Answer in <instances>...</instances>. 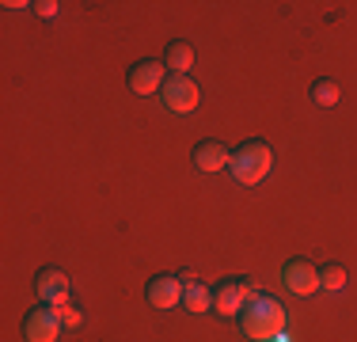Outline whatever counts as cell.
Returning <instances> with one entry per match:
<instances>
[{
  "instance_id": "6da1fadb",
  "label": "cell",
  "mask_w": 357,
  "mask_h": 342,
  "mask_svg": "<svg viewBox=\"0 0 357 342\" xmlns=\"http://www.w3.org/2000/svg\"><path fill=\"white\" fill-rule=\"evenodd\" d=\"M270 168H274V149H270L266 141H248V144H240V149L232 152V160H228L232 179H236V183H243V186L262 183V179L270 175Z\"/></svg>"
},
{
  "instance_id": "7a4b0ae2",
  "label": "cell",
  "mask_w": 357,
  "mask_h": 342,
  "mask_svg": "<svg viewBox=\"0 0 357 342\" xmlns=\"http://www.w3.org/2000/svg\"><path fill=\"white\" fill-rule=\"evenodd\" d=\"M198 99H202V91L190 76H167L164 88H160V103H164L172 114H190V110L198 107Z\"/></svg>"
},
{
  "instance_id": "3957f363",
  "label": "cell",
  "mask_w": 357,
  "mask_h": 342,
  "mask_svg": "<svg viewBox=\"0 0 357 342\" xmlns=\"http://www.w3.org/2000/svg\"><path fill=\"white\" fill-rule=\"evenodd\" d=\"M61 331H65L61 312L50 308V304L27 312V320H23V339H27V342H57V339H61Z\"/></svg>"
},
{
  "instance_id": "277c9868",
  "label": "cell",
  "mask_w": 357,
  "mask_h": 342,
  "mask_svg": "<svg viewBox=\"0 0 357 342\" xmlns=\"http://www.w3.org/2000/svg\"><path fill=\"white\" fill-rule=\"evenodd\" d=\"M282 285L296 297H308V293L319 289V270L312 267V262H304V259H289L282 267Z\"/></svg>"
},
{
  "instance_id": "5b68a950",
  "label": "cell",
  "mask_w": 357,
  "mask_h": 342,
  "mask_svg": "<svg viewBox=\"0 0 357 342\" xmlns=\"http://www.w3.org/2000/svg\"><path fill=\"white\" fill-rule=\"evenodd\" d=\"M183 278L178 274H156V278L149 281V289H144V301L152 308H175L183 304Z\"/></svg>"
},
{
  "instance_id": "8992f818",
  "label": "cell",
  "mask_w": 357,
  "mask_h": 342,
  "mask_svg": "<svg viewBox=\"0 0 357 342\" xmlns=\"http://www.w3.org/2000/svg\"><path fill=\"white\" fill-rule=\"evenodd\" d=\"M38 297H42V304H50V308H65L69 304V274L57 270V267L38 270Z\"/></svg>"
},
{
  "instance_id": "52a82bcc",
  "label": "cell",
  "mask_w": 357,
  "mask_h": 342,
  "mask_svg": "<svg viewBox=\"0 0 357 342\" xmlns=\"http://www.w3.org/2000/svg\"><path fill=\"white\" fill-rule=\"evenodd\" d=\"M167 80V68L164 61H137L130 68V88L137 91V96H152V91H160Z\"/></svg>"
},
{
  "instance_id": "ba28073f",
  "label": "cell",
  "mask_w": 357,
  "mask_h": 342,
  "mask_svg": "<svg viewBox=\"0 0 357 342\" xmlns=\"http://www.w3.org/2000/svg\"><path fill=\"white\" fill-rule=\"evenodd\" d=\"M240 281L243 278H228L225 285L213 293V312L225 315V320H232V315L243 312V289H240Z\"/></svg>"
},
{
  "instance_id": "9c48e42d",
  "label": "cell",
  "mask_w": 357,
  "mask_h": 342,
  "mask_svg": "<svg viewBox=\"0 0 357 342\" xmlns=\"http://www.w3.org/2000/svg\"><path fill=\"white\" fill-rule=\"evenodd\" d=\"M228 160H232V152L220 141H202L194 149V168L198 171H220V168H228Z\"/></svg>"
},
{
  "instance_id": "30bf717a",
  "label": "cell",
  "mask_w": 357,
  "mask_h": 342,
  "mask_svg": "<svg viewBox=\"0 0 357 342\" xmlns=\"http://www.w3.org/2000/svg\"><path fill=\"white\" fill-rule=\"evenodd\" d=\"M240 327H243V335L255 339V342H270V339L285 335L282 327H274L270 320H262L259 312H240Z\"/></svg>"
},
{
  "instance_id": "8fae6325",
  "label": "cell",
  "mask_w": 357,
  "mask_h": 342,
  "mask_svg": "<svg viewBox=\"0 0 357 342\" xmlns=\"http://www.w3.org/2000/svg\"><path fill=\"white\" fill-rule=\"evenodd\" d=\"M190 65H194V46L190 42H172V46L164 50V68L172 76H186Z\"/></svg>"
},
{
  "instance_id": "7c38bea8",
  "label": "cell",
  "mask_w": 357,
  "mask_h": 342,
  "mask_svg": "<svg viewBox=\"0 0 357 342\" xmlns=\"http://www.w3.org/2000/svg\"><path fill=\"white\" fill-rule=\"evenodd\" d=\"M243 312H259L262 320H270L274 327L289 331V312L282 308V301H274V297H266V293H262V297H259V301H255L251 308H243Z\"/></svg>"
},
{
  "instance_id": "4fadbf2b",
  "label": "cell",
  "mask_w": 357,
  "mask_h": 342,
  "mask_svg": "<svg viewBox=\"0 0 357 342\" xmlns=\"http://www.w3.org/2000/svg\"><path fill=\"white\" fill-rule=\"evenodd\" d=\"M183 308H186V312H194V315L209 312V308H213V293H209L202 281H190V285L183 289Z\"/></svg>"
},
{
  "instance_id": "5bb4252c",
  "label": "cell",
  "mask_w": 357,
  "mask_h": 342,
  "mask_svg": "<svg viewBox=\"0 0 357 342\" xmlns=\"http://www.w3.org/2000/svg\"><path fill=\"white\" fill-rule=\"evenodd\" d=\"M338 99H342V88H338L335 80H327V76H323V80L312 84V103H316V107H335Z\"/></svg>"
},
{
  "instance_id": "9a60e30c",
  "label": "cell",
  "mask_w": 357,
  "mask_h": 342,
  "mask_svg": "<svg viewBox=\"0 0 357 342\" xmlns=\"http://www.w3.org/2000/svg\"><path fill=\"white\" fill-rule=\"evenodd\" d=\"M319 289H327V293H342L346 289V267L327 262V267L319 270Z\"/></svg>"
},
{
  "instance_id": "2e32d148",
  "label": "cell",
  "mask_w": 357,
  "mask_h": 342,
  "mask_svg": "<svg viewBox=\"0 0 357 342\" xmlns=\"http://www.w3.org/2000/svg\"><path fill=\"white\" fill-rule=\"evenodd\" d=\"M57 312H61V323H65V331H76V327L84 323V312H80V308H69V304H65V308H57Z\"/></svg>"
},
{
  "instance_id": "e0dca14e",
  "label": "cell",
  "mask_w": 357,
  "mask_h": 342,
  "mask_svg": "<svg viewBox=\"0 0 357 342\" xmlns=\"http://www.w3.org/2000/svg\"><path fill=\"white\" fill-rule=\"evenodd\" d=\"M31 8H35V12L42 15V20H54V15H57V8H61V4H57V0H38V4H31Z\"/></svg>"
},
{
  "instance_id": "ac0fdd59",
  "label": "cell",
  "mask_w": 357,
  "mask_h": 342,
  "mask_svg": "<svg viewBox=\"0 0 357 342\" xmlns=\"http://www.w3.org/2000/svg\"><path fill=\"white\" fill-rule=\"evenodd\" d=\"M270 342H289V339H285V335H278V339H270Z\"/></svg>"
}]
</instances>
